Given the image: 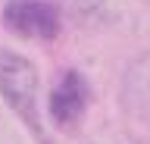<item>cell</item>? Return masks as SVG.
I'll return each instance as SVG.
<instances>
[{
	"label": "cell",
	"mask_w": 150,
	"mask_h": 144,
	"mask_svg": "<svg viewBox=\"0 0 150 144\" xmlns=\"http://www.w3.org/2000/svg\"><path fill=\"white\" fill-rule=\"evenodd\" d=\"M38 85L41 82H38L35 63L16 50L0 47V97L28 125V132L47 144V132L41 125V113H38Z\"/></svg>",
	"instance_id": "1"
},
{
	"label": "cell",
	"mask_w": 150,
	"mask_h": 144,
	"mask_svg": "<svg viewBox=\"0 0 150 144\" xmlns=\"http://www.w3.org/2000/svg\"><path fill=\"white\" fill-rule=\"evenodd\" d=\"M3 22L19 38L50 41L59 35V10L50 0H6Z\"/></svg>",
	"instance_id": "2"
},
{
	"label": "cell",
	"mask_w": 150,
	"mask_h": 144,
	"mask_svg": "<svg viewBox=\"0 0 150 144\" xmlns=\"http://www.w3.org/2000/svg\"><path fill=\"white\" fill-rule=\"evenodd\" d=\"M88 104H91V88H88L84 75L78 69H66L56 78L50 100H47L53 125H59L63 132H75L78 122L84 119V113H88Z\"/></svg>",
	"instance_id": "3"
},
{
	"label": "cell",
	"mask_w": 150,
	"mask_h": 144,
	"mask_svg": "<svg viewBox=\"0 0 150 144\" xmlns=\"http://www.w3.org/2000/svg\"><path fill=\"white\" fill-rule=\"evenodd\" d=\"M63 3L75 13V16H91V13H97L103 6V0H63Z\"/></svg>",
	"instance_id": "4"
}]
</instances>
